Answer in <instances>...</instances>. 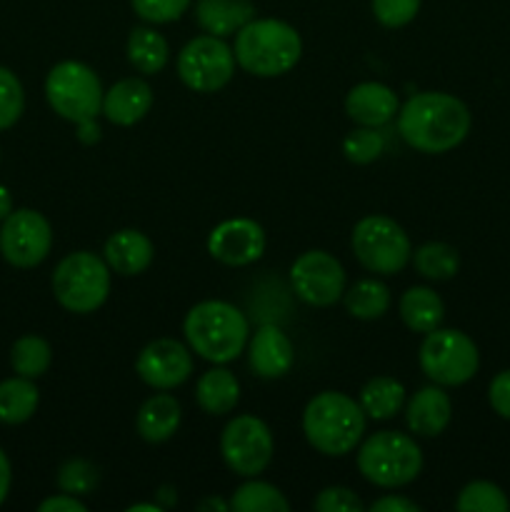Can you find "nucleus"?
<instances>
[{
  "label": "nucleus",
  "instance_id": "22",
  "mask_svg": "<svg viewBox=\"0 0 510 512\" xmlns=\"http://www.w3.org/2000/svg\"><path fill=\"white\" fill-rule=\"evenodd\" d=\"M180 425V403L168 393H158L145 400L135 418L140 438L148 443H163L173 438Z\"/></svg>",
  "mask_w": 510,
  "mask_h": 512
},
{
  "label": "nucleus",
  "instance_id": "4",
  "mask_svg": "<svg viewBox=\"0 0 510 512\" xmlns=\"http://www.w3.org/2000/svg\"><path fill=\"white\" fill-rule=\"evenodd\" d=\"M303 433L318 453L343 458L363 438L365 413L350 395L325 390L305 405Z\"/></svg>",
  "mask_w": 510,
  "mask_h": 512
},
{
  "label": "nucleus",
  "instance_id": "31",
  "mask_svg": "<svg viewBox=\"0 0 510 512\" xmlns=\"http://www.w3.org/2000/svg\"><path fill=\"white\" fill-rule=\"evenodd\" d=\"M413 265L423 278L450 280L460 268V255L448 243H425L413 253Z\"/></svg>",
  "mask_w": 510,
  "mask_h": 512
},
{
  "label": "nucleus",
  "instance_id": "3",
  "mask_svg": "<svg viewBox=\"0 0 510 512\" xmlns=\"http://www.w3.org/2000/svg\"><path fill=\"white\" fill-rule=\"evenodd\" d=\"M183 333L193 353L208 363L225 365L243 353L248 343V320L225 300H203L188 310Z\"/></svg>",
  "mask_w": 510,
  "mask_h": 512
},
{
  "label": "nucleus",
  "instance_id": "29",
  "mask_svg": "<svg viewBox=\"0 0 510 512\" xmlns=\"http://www.w3.org/2000/svg\"><path fill=\"white\" fill-rule=\"evenodd\" d=\"M50 363H53V350H50L48 340L38 338V335H23L10 348V365L23 378H40L48 373Z\"/></svg>",
  "mask_w": 510,
  "mask_h": 512
},
{
  "label": "nucleus",
  "instance_id": "33",
  "mask_svg": "<svg viewBox=\"0 0 510 512\" xmlns=\"http://www.w3.org/2000/svg\"><path fill=\"white\" fill-rule=\"evenodd\" d=\"M98 480V468H95L93 463H88V460H68V463L58 470V488L63 490V493L75 495V498L93 493V490L98 488Z\"/></svg>",
  "mask_w": 510,
  "mask_h": 512
},
{
  "label": "nucleus",
  "instance_id": "26",
  "mask_svg": "<svg viewBox=\"0 0 510 512\" xmlns=\"http://www.w3.org/2000/svg\"><path fill=\"white\" fill-rule=\"evenodd\" d=\"M168 40L153 28H133L128 35V60L138 73L155 75L168 65Z\"/></svg>",
  "mask_w": 510,
  "mask_h": 512
},
{
  "label": "nucleus",
  "instance_id": "25",
  "mask_svg": "<svg viewBox=\"0 0 510 512\" xmlns=\"http://www.w3.org/2000/svg\"><path fill=\"white\" fill-rule=\"evenodd\" d=\"M40 395L30 378H8L0 383V423L20 425L30 420L38 410Z\"/></svg>",
  "mask_w": 510,
  "mask_h": 512
},
{
  "label": "nucleus",
  "instance_id": "34",
  "mask_svg": "<svg viewBox=\"0 0 510 512\" xmlns=\"http://www.w3.org/2000/svg\"><path fill=\"white\" fill-rule=\"evenodd\" d=\"M383 145H385L383 135L375 133V128H365V125H360V128L350 130V133L345 135L343 153L350 163L368 165V163H373V160L380 158V153H383Z\"/></svg>",
  "mask_w": 510,
  "mask_h": 512
},
{
  "label": "nucleus",
  "instance_id": "24",
  "mask_svg": "<svg viewBox=\"0 0 510 512\" xmlns=\"http://www.w3.org/2000/svg\"><path fill=\"white\" fill-rule=\"evenodd\" d=\"M195 400L208 415H228L240 400V385L225 368H213L200 375L195 385Z\"/></svg>",
  "mask_w": 510,
  "mask_h": 512
},
{
  "label": "nucleus",
  "instance_id": "15",
  "mask_svg": "<svg viewBox=\"0 0 510 512\" xmlns=\"http://www.w3.org/2000/svg\"><path fill=\"white\" fill-rule=\"evenodd\" d=\"M208 253L218 263L230 268H243L255 263L265 253V233L255 220L230 218L223 220L208 238Z\"/></svg>",
  "mask_w": 510,
  "mask_h": 512
},
{
  "label": "nucleus",
  "instance_id": "10",
  "mask_svg": "<svg viewBox=\"0 0 510 512\" xmlns=\"http://www.w3.org/2000/svg\"><path fill=\"white\" fill-rule=\"evenodd\" d=\"M235 73V53L218 35H198L178 55V75L195 93L225 88Z\"/></svg>",
  "mask_w": 510,
  "mask_h": 512
},
{
  "label": "nucleus",
  "instance_id": "6",
  "mask_svg": "<svg viewBox=\"0 0 510 512\" xmlns=\"http://www.w3.org/2000/svg\"><path fill=\"white\" fill-rule=\"evenodd\" d=\"M103 85L93 68L78 60H63L45 78V98L63 120L80 125L95 123L103 113Z\"/></svg>",
  "mask_w": 510,
  "mask_h": 512
},
{
  "label": "nucleus",
  "instance_id": "39",
  "mask_svg": "<svg viewBox=\"0 0 510 512\" xmlns=\"http://www.w3.org/2000/svg\"><path fill=\"white\" fill-rule=\"evenodd\" d=\"M488 400L490 408H493L500 418L510 420V370H503V373H498L490 380Z\"/></svg>",
  "mask_w": 510,
  "mask_h": 512
},
{
  "label": "nucleus",
  "instance_id": "44",
  "mask_svg": "<svg viewBox=\"0 0 510 512\" xmlns=\"http://www.w3.org/2000/svg\"><path fill=\"white\" fill-rule=\"evenodd\" d=\"M128 512H158V505H133Z\"/></svg>",
  "mask_w": 510,
  "mask_h": 512
},
{
  "label": "nucleus",
  "instance_id": "1",
  "mask_svg": "<svg viewBox=\"0 0 510 512\" xmlns=\"http://www.w3.org/2000/svg\"><path fill=\"white\" fill-rule=\"evenodd\" d=\"M398 133L410 148L428 155L458 148L470 133V110L450 93H415L398 110Z\"/></svg>",
  "mask_w": 510,
  "mask_h": 512
},
{
  "label": "nucleus",
  "instance_id": "40",
  "mask_svg": "<svg viewBox=\"0 0 510 512\" xmlns=\"http://www.w3.org/2000/svg\"><path fill=\"white\" fill-rule=\"evenodd\" d=\"M40 512H85V503H80L75 495H68V493H60V495H53V498L43 500L40 503Z\"/></svg>",
  "mask_w": 510,
  "mask_h": 512
},
{
  "label": "nucleus",
  "instance_id": "17",
  "mask_svg": "<svg viewBox=\"0 0 510 512\" xmlns=\"http://www.w3.org/2000/svg\"><path fill=\"white\" fill-rule=\"evenodd\" d=\"M153 108V90L143 78H123L103 95V115L113 125L140 123Z\"/></svg>",
  "mask_w": 510,
  "mask_h": 512
},
{
  "label": "nucleus",
  "instance_id": "43",
  "mask_svg": "<svg viewBox=\"0 0 510 512\" xmlns=\"http://www.w3.org/2000/svg\"><path fill=\"white\" fill-rule=\"evenodd\" d=\"M10 213H13V198H10L8 188L0 185V223H3Z\"/></svg>",
  "mask_w": 510,
  "mask_h": 512
},
{
  "label": "nucleus",
  "instance_id": "38",
  "mask_svg": "<svg viewBox=\"0 0 510 512\" xmlns=\"http://www.w3.org/2000/svg\"><path fill=\"white\" fill-rule=\"evenodd\" d=\"M313 508L318 512H363L365 505L360 503V498L353 490L335 485V488H325L315 498Z\"/></svg>",
  "mask_w": 510,
  "mask_h": 512
},
{
  "label": "nucleus",
  "instance_id": "9",
  "mask_svg": "<svg viewBox=\"0 0 510 512\" xmlns=\"http://www.w3.org/2000/svg\"><path fill=\"white\" fill-rule=\"evenodd\" d=\"M420 368L435 385H463L478 373L480 355L473 340L460 330H430L420 345Z\"/></svg>",
  "mask_w": 510,
  "mask_h": 512
},
{
  "label": "nucleus",
  "instance_id": "8",
  "mask_svg": "<svg viewBox=\"0 0 510 512\" xmlns=\"http://www.w3.org/2000/svg\"><path fill=\"white\" fill-rule=\"evenodd\" d=\"M350 243L358 263L375 275L400 273L413 255L408 233L388 215H368L358 220Z\"/></svg>",
  "mask_w": 510,
  "mask_h": 512
},
{
  "label": "nucleus",
  "instance_id": "20",
  "mask_svg": "<svg viewBox=\"0 0 510 512\" xmlns=\"http://www.w3.org/2000/svg\"><path fill=\"white\" fill-rule=\"evenodd\" d=\"M450 415H453V403H450L448 393L435 385L418 390L405 408L410 433L420 435V438H435L443 433L450 423Z\"/></svg>",
  "mask_w": 510,
  "mask_h": 512
},
{
  "label": "nucleus",
  "instance_id": "27",
  "mask_svg": "<svg viewBox=\"0 0 510 512\" xmlns=\"http://www.w3.org/2000/svg\"><path fill=\"white\" fill-rule=\"evenodd\" d=\"M405 403V388L395 378L380 375L368 380L360 390V408L373 420H390L400 413Z\"/></svg>",
  "mask_w": 510,
  "mask_h": 512
},
{
  "label": "nucleus",
  "instance_id": "13",
  "mask_svg": "<svg viewBox=\"0 0 510 512\" xmlns=\"http://www.w3.org/2000/svg\"><path fill=\"white\" fill-rule=\"evenodd\" d=\"M295 295L313 308H328L345 293V270L325 250H308L290 268Z\"/></svg>",
  "mask_w": 510,
  "mask_h": 512
},
{
  "label": "nucleus",
  "instance_id": "41",
  "mask_svg": "<svg viewBox=\"0 0 510 512\" xmlns=\"http://www.w3.org/2000/svg\"><path fill=\"white\" fill-rule=\"evenodd\" d=\"M370 512H420V505L400 495H385L370 505Z\"/></svg>",
  "mask_w": 510,
  "mask_h": 512
},
{
  "label": "nucleus",
  "instance_id": "35",
  "mask_svg": "<svg viewBox=\"0 0 510 512\" xmlns=\"http://www.w3.org/2000/svg\"><path fill=\"white\" fill-rule=\"evenodd\" d=\"M25 93L13 70L0 65V130H8L23 115Z\"/></svg>",
  "mask_w": 510,
  "mask_h": 512
},
{
  "label": "nucleus",
  "instance_id": "28",
  "mask_svg": "<svg viewBox=\"0 0 510 512\" xmlns=\"http://www.w3.org/2000/svg\"><path fill=\"white\" fill-rule=\"evenodd\" d=\"M345 310L358 320L383 318L390 308L388 285L375 278H363L343 293Z\"/></svg>",
  "mask_w": 510,
  "mask_h": 512
},
{
  "label": "nucleus",
  "instance_id": "21",
  "mask_svg": "<svg viewBox=\"0 0 510 512\" xmlns=\"http://www.w3.org/2000/svg\"><path fill=\"white\" fill-rule=\"evenodd\" d=\"M195 18L205 33L225 38L250 23L255 18V8L250 0H198Z\"/></svg>",
  "mask_w": 510,
  "mask_h": 512
},
{
  "label": "nucleus",
  "instance_id": "11",
  "mask_svg": "<svg viewBox=\"0 0 510 512\" xmlns=\"http://www.w3.org/2000/svg\"><path fill=\"white\" fill-rule=\"evenodd\" d=\"M273 450V433L255 415H238L225 425L220 435V453L225 465L243 478H255L263 473L273 460Z\"/></svg>",
  "mask_w": 510,
  "mask_h": 512
},
{
  "label": "nucleus",
  "instance_id": "32",
  "mask_svg": "<svg viewBox=\"0 0 510 512\" xmlns=\"http://www.w3.org/2000/svg\"><path fill=\"white\" fill-rule=\"evenodd\" d=\"M455 508L460 512H508L510 500L503 490L488 480H475L460 490Z\"/></svg>",
  "mask_w": 510,
  "mask_h": 512
},
{
  "label": "nucleus",
  "instance_id": "12",
  "mask_svg": "<svg viewBox=\"0 0 510 512\" xmlns=\"http://www.w3.org/2000/svg\"><path fill=\"white\" fill-rule=\"evenodd\" d=\"M53 248V230L38 210H13L0 225V255L15 268H35Z\"/></svg>",
  "mask_w": 510,
  "mask_h": 512
},
{
  "label": "nucleus",
  "instance_id": "36",
  "mask_svg": "<svg viewBox=\"0 0 510 512\" xmlns=\"http://www.w3.org/2000/svg\"><path fill=\"white\" fill-rule=\"evenodd\" d=\"M133 10L145 20V23H173L185 10L190 8L193 0H130Z\"/></svg>",
  "mask_w": 510,
  "mask_h": 512
},
{
  "label": "nucleus",
  "instance_id": "7",
  "mask_svg": "<svg viewBox=\"0 0 510 512\" xmlns=\"http://www.w3.org/2000/svg\"><path fill=\"white\" fill-rule=\"evenodd\" d=\"M53 293L70 313H95L110 293V268L105 258L88 250L65 255L53 273Z\"/></svg>",
  "mask_w": 510,
  "mask_h": 512
},
{
  "label": "nucleus",
  "instance_id": "19",
  "mask_svg": "<svg viewBox=\"0 0 510 512\" xmlns=\"http://www.w3.org/2000/svg\"><path fill=\"white\" fill-rule=\"evenodd\" d=\"M155 248L150 238L140 230H118L108 238L103 250V258L113 273L125 275H140L150 268L153 263Z\"/></svg>",
  "mask_w": 510,
  "mask_h": 512
},
{
  "label": "nucleus",
  "instance_id": "16",
  "mask_svg": "<svg viewBox=\"0 0 510 512\" xmlns=\"http://www.w3.org/2000/svg\"><path fill=\"white\" fill-rule=\"evenodd\" d=\"M250 368L265 380L283 378L295 363V350L288 335L275 325H263L250 340Z\"/></svg>",
  "mask_w": 510,
  "mask_h": 512
},
{
  "label": "nucleus",
  "instance_id": "2",
  "mask_svg": "<svg viewBox=\"0 0 510 512\" xmlns=\"http://www.w3.org/2000/svg\"><path fill=\"white\" fill-rule=\"evenodd\" d=\"M235 63L255 78H278L303 55L298 30L285 20L253 18L235 33Z\"/></svg>",
  "mask_w": 510,
  "mask_h": 512
},
{
  "label": "nucleus",
  "instance_id": "37",
  "mask_svg": "<svg viewBox=\"0 0 510 512\" xmlns=\"http://www.w3.org/2000/svg\"><path fill=\"white\" fill-rule=\"evenodd\" d=\"M420 0H373L375 20L385 28H403L418 15Z\"/></svg>",
  "mask_w": 510,
  "mask_h": 512
},
{
  "label": "nucleus",
  "instance_id": "18",
  "mask_svg": "<svg viewBox=\"0 0 510 512\" xmlns=\"http://www.w3.org/2000/svg\"><path fill=\"white\" fill-rule=\"evenodd\" d=\"M398 95L383 83H360L345 98V113L365 128H380L398 113Z\"/></svg>",
  "mask_w": 510,
  "mask_h": 512
},
{
  "label": "nucleus",
  "instance_id": "42",
  "mask_svg": "<svg viewBox=\"0 0 510 512\" xmlns=\"http://www.w3.org/2000/svg\"><path fill=\"white\" fill-rule=\"evenodd\" d=\"M10 480H13V473H10V460L8 455L3 453V448H0V505H3L5 498H8Z\"/></svg>",
  "mask_w": 510,
  "mask_h": 512
},
{
  "label": "nucleus",
  "instance_id": "14",
  "mask_svg": "<svg viewBox=\"0 0 510 512\" xmlns=\"http://www.w3.org/2000/svg\"><path fill=\"white\" fill-rule=\"evenodd\" d=\"M140 380L155 390H170L183 385L193 373V355L173 338H158L140 350L135 360Z\"/></svg>",
  "mask_w": 510,
  "mask_h": 512
},
{
  "label": "nucleus",
  "instance_id": "30",
  "mask_svg": "<svg viewBox=\"0 0 510 512\" xmlns=\"http://www.w3.org/2000/svg\"><path fill=\"white\" fill-rule=\"evenodd\" d=\"M230 508L238 512H288L290 503L275 485L250 480L235 490L230 498Z\"/></svg>",
  "mask_w": 510,
  "mask_h": 512
},
{
  "label": "nucleus",
  "instance_id": "5",
  "mask_svg": "<svg viewBox=\"0 0 510 512\" xmlns=\"http://www.w3.org/2000/svg\"><path fill=\"white\" fill-rule=\"evenodd\" d=\"M358 470L378 488H403L423 470V453L410 435L380 430L360 445Z\"/></svg>",
  "mask_w": 510,
  "mask_h": 512
},
{
  "label": "nucleus",
  "instance_id": "23",
  "mask_svg": "<svg viewBox=\"0 0 510 512\" xmlns=\"http://www.w3.org/2000/svg\"><path fill=\"white\" fill-rule=\"evenodd\" d=\"M398 310L403 323L413 333H430V330L440 328L445 318V305L440 295L430 288H420V285L405 290L398 303Z\"/></svg>",
  "mask_w": 510,
  "mask_h": 512
}]
</instances>
